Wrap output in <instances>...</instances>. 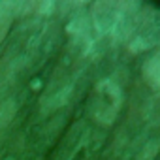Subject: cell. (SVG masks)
Masks as SVG:
<instances>
[{
  "label": "cell",
  "instance_id": "1",
  "mask_svg": "<svg viewBox=\"0 0 160 160\" xmlns=\"http://www.w3.org/2000/svg\"><path fill=\"white\" fill-rule=\"evenodd\" d=\"M122 108V91L113 79H102L92 89L89 100V113L94 122L111 126Z\"/></svg>",
  "mask_w": 160,
  "mask_h": 160
},
{
  "label": "cell",
  "instance_id": "2",
  "mask_svg": "<svg viewBox=\"0 0 160 160\" xmlns=\"http://www.w3.org/2000/svg\"><path fill=\"white\" fill-rule=\"evenodd\" d=\"M130 2H111V0H100L91 8V21L98 34H119L130 8Z\"/></svg>",
  "mask_w": 160,
  "mask_h": 160
},
{
  "label": "cell",
  "instance_id": "3",
  "mask_svg": "<svg viewBox=\"0 0 160 160\" xmlns=\"http://www.w3.org/2000/svg\"><path fill=\"white\" fill-rule=\"evenodd\" d=\"M141 73L145 77V81L149 83V87L160 92V47L152 51V55L143 62Z\"/></svg>",
  "mask_w": 160,
  "mask_h": 160
},
{
  "label": "cell",
  "instance_id": "4",
  "mask_svg": "<svg viewBox=\"0 0 160 160\" xmlns=\"http://www.w3.org/2000/svg\"><path fill=\"white\" fill-rule=\"evenodd\" d=\"M15 115H17V102L13 98H8L0 104V136L8 130V126L12 124Z\"/></svg>",
  "mask_w": 160,
  "mask_h": 160
},
{
  "label": "cell",
  "instance_id": "5",
  "mask_svg": "<svg viewBox=\"0 0 160 160\" xmlns=\"http://www.w3.org/2000/svg\"><path fill=\"white\" fill-rule=\"evenodd\" d=\"M12 8H13V4H0V43L6 38V34L12 27V21H13Z\"/></svg>",
  "mask_w": 160,
  "mask_h": 160
},
{
  "label": "cell",
  "instance_id": "6",
  "mask_svg": "<svg viewBox=\"0 0 160 160\" xmlns=\"http://www.w3.org/2000/svg\"><path fill=\"white\" fill-rule=\"evenodd\" d=\"M158 151H160V139H156V141H149V143L141 149V152L138 154L136 160H154V156H156Z\"/></svg>",
  "mask_w": 160,
  "mask_h": 160
},
{
  "label": "cell",
  "instance_id": "7",
  "mask_svg": "<svg viewBox=\"0 0 160 160\" xmlns=\"http://www.w3.org/2000/svg\"><path fill=\"white\" fill-rule=\"evenodd\" d=\"M38 160H40V158H38Z\"/></svg>",
  "mask_w": 160,
  "mask_h": 160
}]
</instances>
